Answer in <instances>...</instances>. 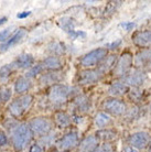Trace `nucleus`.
<instances>
[{"instance_id":"obj_1","label":"nucleus","mask_w":151,"mask_h":152,"mask_svg":"<svg viewBox=\"0 0 151 152\" xmlns=\"http://www.w3.org/2000/svg\"><path fill=\"white\" fill-rule=\"evenodd\" d=\"M81 94V89L77 86H71L65 84H56L46 89L44 97L41 99L43 108L51 110H61L62 107L70 103L74 97Z\"/></svg>"},{"instance_id":"obj_2","label":"nucleus","mask_w":151,"mask_h":152,"mask_svg":"<svg viewBox=\"0 0 151 152\" xmlns=\"http://www.w3.org/2000/svg\"><path fill=\"white\" fill-rule=\"evenodd\" d=\"M129 109V105L125 99L116 98V97H105L102 102V111L108 114L110 117L122 118L127 114Z\"/></svg>"},{"instance_id":"obj_3","label":"nucleus","mask_w":151,"mask_h":152,"mask_svg":"<svg viewBox=\"0 0 151 152\" xmlns=\"http://www.w3.org/2000/svg\"><path fill=\"white\" fill-rule=\"evenodd\" d=\"M33 134L28 124H19L11 131V142L15 151H23L30 145Z\"/></svg>"},{"instance_id":"obj_4","label":"nucleus","mask_w":151,"mask_h":152,"mask_svg":"<svg viewBox=\"0 0 151 152\" xmlns=\"http://www.w3.org/2000/svg\"><path fill=\"white\" fill-rule=\"evenodd\" d=\"M133 67H135V55L130 51H125L118 56L111 74L116 80H122L131 72Z\"/></svg>"},{"instance_id":"obj_5","label":"nucleus","mask_w":151,"mask_h":152,"mask_svg":"<svg viewBox=\"0 0 151 152\" xmlns=\"http://www.w3.org/2000/svg\"><path fill=\"white\" fill-rule=\"evenodd\" d=\"M109 50L107 48H96V49L89 51L88 53L84 54L83 56L79 58V65L83 69H95L98 67L102 64V62L106 57L109 55Z\"/></svg>"},{"instance_id":"obj_6","label":"nucleus","mask_w":151,"mask_h":152,"mask_svg":"<svg viewBox=\"0 0 151 152\" xmlns=\"http://www.w3.org/2000/svg\"><path fill=\"white\" fill-rule=\"evenodd\" d=\"M34 97L31 94L20 95L9 104L8 110L13 118H20L32 107Z\"/></svg>"},{"instance_id":"obj_7","label":"nucleus","mask_w":151,"mask_h":152,"mask_svg":"<svg viewBox=\"0 0 151 152\" xmlns=\"http://www.w3.org/2000/svg\"><path fill=\"white\" fill-rule=\"evenodd\" d=\"M151 141V132L148 130H137L127 134L125 138L126 145L136 149L138 151H147Z\"/></svg>"},{"instance_id":"obj_8","label":"nucleus","mask_w":151,"mask_h":152,"mask_svg":"<svg viewBox=\"0 0 151 152\" xmlns=\"http://www.w3.org/2000/svg\"><path fill=\"white\" fill-rule=\"evenodd\" d=\"M28 125L30 127L33 137H37L38 139L53 131L54 126H55L52 119H50L49 117H44V116L32 118L28 122Z\"/></svg>"},{"instance_id":"obj_9","label":"nucleus","mask_w":151,"mask_h":152,"mask_svg":"<svg viewBox=\"0 0 151 152\" xmlns=\"http://www.w3.org/2000/svg\"><path fill=\"white\" fill-rule=\"evenodd\" d=\"M79 141H81L79 131L75 128H73L57 139L56 149L60 150L61 152H71L77 149Z\"/></svg>"},{"instance_id":"obj_10","label":"nucleus","mask_w":151,"mask_h":152,"mask_svg":"<svg viewBox=\"0 0 151 152\" xmlns=\"http://www.w3.org/2000/svg\"><path fill=\"white\" fill-rule=\"evenodd\" d=\"M70 109L72 111V115L84 116L89 114L93 109L92 98L85 94H79L70 102Z\"/></svg>"},{"instance_id":"obj_11","label":"nucleus","mask_w":151,"mask_h":152,"mask_svg":"<svg viewBox=\"0 0 151 152\" xmlns=\"http://www.w3.org/2000/svg\"><path fill=\"white\" fill-rule=\"evenodd\" d=\"M105 74L98 69H82L81 72L77 74L76 77V82L78 85H94V84L99 83L100 80L105 78Z\"/></svg>"},{"instance_id":"obj_12","label":"nucleus","mask_w":151,"mask_h":152,"mask_svg":"<svg viewBox=\"0 0 151 152\" xmlns=\"http://www.w3.org/2000/svg\"><path fill=\"white\" fill-rule=\"evenodd\" d=\"M149 80V72L144 69L133 67L132 71L126 76L124 80L130 88H142Z\"/></svg>"},{"instance_id":"obj_13","label":"nucleus","mask_w":151,"mask_h":152,"mask_svg":"<svg viewBox=\"0 0 151 152\" xmlns=\"http://www.w3.org/2000/svg\"><path fill=\"white\" fill-rule=\"evenodd\" d=\"M131 43L139 50L151 49V29L133 31L131 34Z\"/></svg>"},{"instance_id":"obj_14","label":"nucleus","mask_w":151,"mask_h":152,"mask_svg":"<svg viewBox=\"0 0 151 152\" xmlns=\"http://www.w3.org/2000/svg\"><path fill=\"white\" fill-rule=\"evenodd\" d=\"M59 27L64 31L65 33H67L72 39H78V38H85L86 33L84 31L76 30V22L75 20L71 17H63L60 18L59 21Z\"/></svg>"},{"instance_id":"obj_15","label":"nucleus","mask_w":151,"mask_h":152,"mask_svg":"<svg viewBox=\"0 0 151 152\" xmlns=\"http://www.w3.org/2000/svg\"><path fill=\"white\" fill-rule=\"evenodd\" d=\"M130 91V87L121 80H115L109 84L107 88V94L110 97H116V98H122L127 96L128 91Z\"/></svg>"},{"instance_id":"obj_16","label":"nucleus","mask_w":151,"mask_h":152,"mask_svg":"<svg viewBox=\"0 0 151 152\" xmlns=\"http://www.w3.org/2000/svg\"><path fill=\"white\" fill-rule=\"evenodd\" d=\"M64 74L61 72H44L42 75L39 76V84L42 87H51L53 85L61 84L64 80Z\"/></svg>"},{"instance_id":"obj_17","label":"nucleus","mask_w":151,"mask_h":152,"mask_svg":"<svg viewBox=\"0 0 151 152\" xmlns=\"http://www.w3.org/2000/svg\"><path fill=\"white\" fill-rule=\"evenodd\" d=\"M95 134L100 141V143H115L120 136V131L116 127H111L107 129L97 130Z\"/></svg>"},{"instance_id":"obj_18","label":"nucleus","mask_w":151,"mask_h":152,"mask_svg":"<svg viewBox=\"0 0 151 152\" xmlns=\"http://www.w3.org/2000/svg\"><path fill=\"white\" fill-rule=\"evenodd\" d=\"M144 111H147V109H144V106L131 105V106H129L127 114L121 118V120L126 125H132V124H135L136 121H138L139 119L142 118V116L144 115Z\"/></svg>"},{"instance_id":"obj_19","label":"nucleus","mask_w":151,"mask_h":152,"mask_svg":"<svg viewBox=\"0 0 151 152\" xmlns=\"http://www.w3.org/2000/svg\"><path fill=\"white\" fill-rule=\"evenodd\" d=\"M44 72H60L64 67V61L60 56L50 55L41 62Z\"/></svg>"},{"instance_id":"obj_20","label":"nucleus","mask_w":151,"mask_h":152,"mask_svg":"<svg viewBox=\"0 0 151 152\" xmlns=\"http://www.w3.org/2000/svg\"><path fill=\"white\" fill-rule=\"evenodd\" d=\"M100 143L96 134H87L83 139H81L77 147V152H92L97 145Z\"/></svg>"},{"instance_id":"obj_21","label":"nucleus","mask_w":151,"mask_h":152,"mask_svg":"<svg viewBox=\"0 0 151 152\" xmlns=\"http://www.w3.org/2000/svg\"><path fill=\"white\" fill-rule=\"evenodd\" d=\"M35 63V60L32 54L23 53L12 62L11 65L13 69H30Z\"/></svg>"},{"instance_id":"obj_22","label":"nucleus","mask_w":151,"mask_h":152,"mask_svg":"<svg viewBox=\"0 0 151 152\" xmlns=\"http://www.w3.org/2000/svg\"><path fill=\"white\" fill-rule=\"evenodd\" d=\"M94 126L97 128V130L111 128V127H115V119L104 111H99L95 115Z\"/></svg>"},{"instance_id":"obj_23","label":"nucleus","mask_w":151,"mask_h":152,"mask_svg":"<svg viewBox=\"0 0 151 152\" xmlns=\"http://www.w3.org/2000/svg\"><path fill=\"white\" fill-rule=\"evenodd\" d=\"M54 125L60 129H66L73 125V117L71 114L64 110H57L54 113Z\"/></svg>"},{"instance_id":"obj_24","label":"nucleus","mask_w":151,"mask_h":152,"mask_svg":"<svg viewBox=\"0 0 151 152\" xmlns=\"http://www.w3.org/2000/svg\"><path fill=\"white\" fill-rule=\"evenodd\" d=\"M127 99L131 105L136 106H144V103L146 100V91L144 88H130V91L127 94Z\"/></svg>"},{"instance_id":"obj_25","label":"nucleus","mask_w":151,"mask_h":152,"mask_svg":"<svg viewBox=\"0 0 151 152\" xmlns=\"http://www.w3.org/2000/svg\"><path fill=\"white\" fill-rule=\"evenodd\" d=\"M151 63V49L140 50L135 54V67L144 69Z\"/></svg>"},{"instance_id":"obj_26","label":"nucleus","mask_w":151,"mask_h":152,"mask_svg":"<svg viewBox=\"0 0 151 152\" xmlns=\"http://www.w3.org/2000/svg\"><path fill=\"white\" fill-rule=\"evenodd\" d=\"M26 34V29H18L17 31H15V33L11 35V38L9 39L6 43H2L0 44V52H6L9 49H11L12 46L18 44L21 40H22Z\"/></svg>"},{"instance_id":"obj_27","label":"nucleus","mask_w":151,"mask_h":152,"mask_svg":"<svg viewBox=\"0 0 151 152\" xmlns=\"http://www.w3.org/2000/svg\"><path fill=\"white\" fill-rule=\"evenodd\" d=\"M33 86V83L30 78H28L26 76H20L15 80V91L18 95H24L26 93L30 91Z\"/></svg>"},{"instance_id":"obj_28","label":"nucleus","mask_w":151,"mask_h":152,"mask_svg":"<svg viewBox=\"0 0 151 152\" xmlns=\"http://www.w3.org/2000/svg\"><path fill=\"white\" fill-rule=\"evenodd\" d=\"M117 60H118L117 54H109V55L102 62V64L98 66V69H100L105 75L111 74L114 67H115V65H116Z\"/></svg>"},{"instance_id":"obj_29","label":"nucleus","mask_w":151,"mask_h":152,"mask_svg":"<svg viewBox=\"0 0 151 152\" xmlns=\"http://www.w3.org/2000/svg\"><path fill=\"white\" fill-rule=\"evenodd\" d=\"M60 138V136H59V133L56 132V131H51L50 133H48V134H45V136H43V137L39 138L38 142L40 143V145L43 147V148L45 149H49L51 148V147H53L54 145H56V141L57 139Z\"/></svg>"},{"instance_id":"obj_30","label":"nucleus","mask_w":151,"mask_h":152,"mask_svg":"<svg viewBox=\"0 0 151 152\" xmlns=\"http://www.w3.org/2000/svg\"><path fill=\"white\" fill-rule=\"evenodd\" d=\"M48 51L51 53V55L62 57V55H64L66 52V46L63 42L53 41L48 45Z\"/></svg>"},{"instance_id":"obj_31","label":"nucleus","mask_w":151,"mask_h":152,"mask_svg":"<svg viewBox=\"0 0 151 152\" xmlns=\"http://www.w3.org/2000/svg\"><path fill=\"white\" fill-rule=\"evenodd\" d=\"M43 73H44V69H43V66H42L41 62H40V63L34 64L30 69H28V72L26 73L24 76L28 77V78H30V80H32V78L39 77V76L42 75Z\"/></svg>"},{"instance_id":"obj_32","label":"nucleus","mask_w":151,"mask_h":152,"mask_svg":"<svg viewBox=\"0 0 151 152\" xmlns=\"http://www.w3.org/2000/svg\"><path fill=\"white\" fill-rule=\"evenodd\" d=\"M122 1H110L108 4H106L105 10L103 11V15L104 17H111L113 15H115V12L118 10V8L120 7Z\"/></svg>"},{"instance_id":"obj_33","label":"nucleus","mask_w":151,"mask_h":152,"mask_svg":"<svg viewBox=\"0 0 151 152\" xmlns=\"http://www.w3.org/2000/svg\"><path fill=\"white\" fill-rule=\"evenodd\" d=\"M12 96V89L8 86H0V105L8 103Z\"/></svg>"},{"instance_id":"obj_34","label":"nucleus","mask_w":151,"mask_h":152,"mask_svg":"<svg viewBox=\"0 0 151 152\" xmlns=\"http://www.w3.org/2000/svg\"><path fill=\"white\" fill-rule=\"evenodd\" d=\"M117 145L115 143H99L92 152H117Z\"/></svg>"},{"instance_id":"obj_35","label":"nucleus","mask_w":151,"mask_h":152,"mask_svg":"<svg viewBox=\"0 0 151 152\" xmlns=\"http://www.w3.org/2000/svg\"><path fill=\"white\" fill-rule=\"evenodd\" d=\"M15 69L12 67L11 64H6L4 65L1 69H0V78H2V80H6L8 78L9 76L11 75V73L13 72Z\"/></svg>"},{"instance_id":"obj_36","label":"nucleus","mask_w":151,"mask_h":152,"mask_svg":"<svg viewBox=\"0 0 151 152\" xmlns=\"http://www.w3.org/2000/svg\"><path fill=\"white\" fill-rule=\"evenodd\" d=\"M15 32L12 30V28H8V29H4V30L0 31V42L1 44L2 43H6V42L11 38V35L13 34Z\"/></svg>"},{"instance_id":"obj_37","label":"nucleus","mask_w":151,"mask_h":152,"mask_svg":"<svg viewBox=\"0 0 151 152\" xmlns=\"http://www.w3.org/2000/svg\"><path fill=\"white\" fill-rule=\"evenodd\" d=\"M119 27H120L122 30L129 32V31L135 30V28H136V23L132 22V21H124V22L119 23Z\"/></svg>"},{"instance_id":"obj_38","label":"nucleus","mask_w":151,"mask_h":152,"mask_svg":"<svg viewBox=\"0 0 151 152\" xmlns=\"http://www.w3.org/2000/svg\"><path fill=\"white\" fill-rule=\"evenodd\" d=\"M44 150L45 149L43 148L38 141H35L32 145H29V152H44Z\"/></svg>"},{"instance_id":"obj_39","label":"nucleus","mask_w":151,"mask_h":152,"mask_svg":"<svg viewBox=\"0 0 151 152\" xmlns=\"http://www.w3.org/2000/svg\"><path fill=\"white\" fill-rule=\"evenodd\" d=\"M8 145V137L4 130H0V148Z\"/></svg>"},{"instance_id":"obj_40","label":"nucleus","mask_w":151,"mask_h":152,"mask_svg":"<svg viewBox=\"0 0 151 152\" xmlns=\"http://www.w3.org/2000/svg\"><path fill=\"white\" fill-rule=\"evenodd\" d=\"M120 44H121V40H117V41H115V42H113V43L108 44V45H106V48H107L108 50H110V49L115 50V49H117Z\"/></svg>"},{"instance_id":"obj_41","label":"nucleus","mask_w":151,"mask_h":152,"mask_svg":"<svg viewBox=\"0 0 151 152\" xmlns=\"http://www.w3.org/2000/svg\"><path fill=\"white\" fill-rule=\"evenodd\" d=\"M118 152H141V151H138V150H136V149L131 148V147H129V145H124L122 147V149H121L120 151Z\"/></svg>"},{"instance_id":"obj_42","label":"nucleus","mask_w":151,"mask_h":152,"mask_svg":"<svg viewBox=\"0 0 151 152\" xmlns=\"http://www.w3.org/2000/svg\"><path fill=\"white\" fill-rule=\"evenodd\" d=\"M30 15H31V11L19 12V13L17 15V18H18V19H26V18H28V17H29Z\"/></svg>"},{"instance_id":"obj_43","label":"nucleus","mask_w":151,"mask_h":152,"mask_svg":"<svg viewBox=\"0 0 151 152\" xmlns=\"http://www.w3.org/2000/svg\"><path fill=\"white\" fill-rule=\"evenodd\" d=\"M147 111H148V114L151 116V100H150V103L148 104V107H147Z\"/></svg>"},{"instance_id":"obj_44","label":"nucleus","mask_w":151,"mask_h":152,"mask_svg":"<svg viewBox=\"0 0 151 152\" xmlns=\"http://www.w3.org/2000/svg\"><path fill=\"white\" fill-rule=\"evenodd\" d=\"M6 21H7V18H6V17L1 18V19H0V26H1V24H4V23L6 22Z\"/></svg>"},{"instance_id":"obj_45","label":"nucleus","mask_w":151,"mask_h":152,"mask_svg":"<svg viewBox=\"0 0 151 152\" xmlns=\"http://www.w3.org/2000/svg\"><path fill=\"white\" fill-rule=\"evenodd\" d=\"M146 71H147V72H149V73H151V63L147 66V69H146Z\"/></svg>"},{"instance_id":"obj_46","label":"nucleus","mask_w":151,"mask_h":152,"mask_svg":"<svg viewBox=\"0 0 151 152\" xmlns=\"http://www.w3.org/2000/svg\"><path fill=\"white\" fill-rule=\"evenodd\" d=\"M147 152H151V141H150V143H149V147H148V149H147Z\"/></svg>"},{"instance_id":"obj_47","label":"nucleus","mask_w":151,"mask_h":152,"mask_svg":"<svg viewBox=\"0 0 151 152\" xmlns=\"http://www.w3.org/2000/svg\"><path fill=\"white\" fill-rule=\"evenodd\" d=\"M51 152H61L60 150H57V149H55V150H52Z\"/></svg>"}]
</instances>
